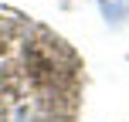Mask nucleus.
Segmentation results:
<instances>
[{"label":"nucleus","mask_w":129,"mask_h":122,"mask_svg":"<svg viewBox=\"0 0 129 122\" xmlns=\"http://www.w3.org/2000/svg\"><path fill=\"white\" fill-rule=\"evenodd\" d=\"M99 4H102L105 20H122L126 10H129V0H99Z\"/></svg>","instance_id":"f257e3e1"}]
</instances>
